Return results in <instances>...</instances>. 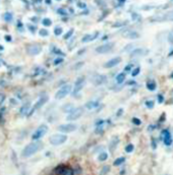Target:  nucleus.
I'll list each match as a JSON object with an SVG mask.
<instances>
[{
    "mask_svg": "<svg viewBox=\"0 0 173 175\" xmlns=\"http://www.w3.org/2000/svg\"><path fill=\"white\" fill-rule=\"evenodd\" d=\"M41 50H42V48L39 45H31L28 47V53L31 55H37L41 52Z\"/></svg>",
    "mask_w": 173,
    "mask_h": 175,
    "instance_id": "obj_13",
    "label": "nucleus"
},
{
    "mask_svg": "<svg viewBox=\"0 0 173 175\" xmlns=\"http://www.w3.org/2000/svg\"><path fill=\"white\" fill-rule=\"evenodd\" d=\"M131 67H133V65H130H130H126L125 68H124V70L125 71H130V69H131Z\"/></svg>",
    "mask_w": 173,
    "mask_h": 175,
    "instance_id": "obj_38",
    "label": "nucleus"
},
{
    "mask_svg": "<svg viewBox=\"0 0 173 175\" xmlns=\"http://www.w3.org/2000/svg\"><path fill=\"white\" fill-rule=\"evenodd\" d=\"M145 51L144 49H135V50L131 52V56H139V55H144Z\"/></svg>",
    "mask_w": 173,
    "mask_h": 175,
    "instance_id": "obj_22",
    "label": "nucleus"
},
{
    "mask_svg": "<svg viewBox=\"0 0 173 175\" xmlns=\"http://www.w3.org/2000/svg\"><path fill=\"white\" fill-rule=\"evenodd\" d=\"M48 34H49V33H48V31L47 30H41L40 31V35L41 36H42V37H47V36H48Z\"/></svg>",
    "mask_w": 173,
    "mask_h": 175,
    "instance_id": "obj_35",
    "label": "nucleus"
},
{
    "mask_svg": "<svg viewBox=\"0 0 173 175\" xmlns=\"http://www.w3.org/2000/svg\"><path fill=\"white\" fill-rule=\"evenodd\" d=\"M85 81H86L85 76H81V78L76 79V83H74V90H73V94L74 95L77 94V93H79L82 89V87L85 86Z\"/></svg>",
    "mask_w": 173,
    "mask_h": 175,
    "instance_id": "obj_9",
    "label": "nucleus"
},
{
    "mask_svg": "<svg viewBox=\"0 0 173 175\" xmlns=\"http://www.w3.org/2000/svg\"><path fill=\"white\" fill-rule=\"evenodd\" d=\"M122 113H123V109H122V108H120V109L117 111V116H121V114H122Z\"/></svg>",
    "mask_w": 173,
    "mask_h": 175,
    "instance_id": "obj_39",
    "label": "nucleus"
},
{
    "mask_svg": "<svg viewBox=\"0 0 173 175\" xmlns=\"http://www.w3.org/2000/svg\"><path fill=\"white\" fill-rule=\"evenodd\" d=\"M2 49H3V47H2V46H0V50H2Z\"/></svg>",
    "mask_w": 173,
    "mask_h": 175,
    "instance_id": "obj_48",
    "label": "nucleus"
},
{
    "mask_svg": "<svg viewBox=\"0 0 173 175\" xmlns=\"http://www.w3.org/2000/svg\"><path fill=\"white\" fill-rule=\"evenodd\" d=\"M152 146H153V149H156V148H157L156 141H155L154 138H152Z\"/></svg>",
    "mask_w": 173,
    "mask_h": 175,
    "instance_id": "obj_40",
    "label": "nucleus"
},
{
    "mask_svg": "<svg viewBox=\"0 0 173 175\" xmlns=\"http://www.w3.org/2000/svg\"><path fill=\"white\" fill-rule=\"evenodd\" d=\"M62 111L63 112H67V113H69V112H71L72 110L74 109V107H73V105L71 104V103H67V104H64L63 106H62Z\"/></svg>",
    "mask_w": 173,
    "mask_h": 175,
    "instance_id": "obj_18",
    "label": "nucleus"
},
{
    "mask_svg": "<svg viewBox=\"0 0 173 175\" xmlns=\"http://www.w3.org/2000/svg\"><path fill=\"white\" fill-rule=\"evenodd\" d=\"M124 162H125L124 157H119V158L115 159V161L113 162V165H114V166H120L121 164H123Z\"/></svg>",
    "mask_w": 173,
    "mask_h": 175,
    "instance_id": "obj_21",
    "label": "nucleus"
},
{
    "mask_svg": "<svg viewBox=\"0 0 173 175\" xmlns=\"http://www.w3.org/2000/svg\"><path fill=\"white\" fill-rule=\"evenodd\" d=\"M72 33H73V30H69L67 33L65 34V36H64V39H68V38H70L71 37V35H72Z\"/></svg>",
    "mask_w": 173,
    "mask_h": 175,
    "instance_id": "obj_34",
    "label": "nucleus"
},
{
    "mask_svg": "<svg viewBox=\"0 0 173 175\" xmlns=\"http://www.w3.org/2000/svg\"><path fill=\"white\" fill-rule=\"evenodd\" d=\"M57 129L59 131H61L62 133H70L77 129V125L73 124V123H65V124L59 125Z\"/></svg>",
    "mask_w": 173,
    "mask_h": 175,
    "instance_id": "obj_6",
    "label": "nucleus"
},
{
    "mask_svg": "<svg viewBox=\"0 0 173 175\" xmlns=\"http://www.w3.org/2000/svg\"><path fill=\"white\" fill-rule=\"evenodd\" d=\"M125 1V0H120V2H124Z\"/></svg>",
    "mask_w": 173,
    "mask_h": 175,
    "instance_id": "obj_49",
    "label": "nucleus"
},
{
    "mask_svg": "<svg viewBox=\"0 0 173 175\" xmlns=\"http://www.w3.org/2000/svg\"><path fill=\"white\" fill-rule=\"evenodd\" d=\"M113 47H114V44L113 43H107V44H104V45H101V46H99V47H97L96 52L99 54H105V53L110 52L113 49Z\"/></svg>",
    "mask_w": 173,
    "mask_h": 175,
    "instance_id": "obj_8",
    "label": "nucleus"
},
{
    "mask_svg": "<svg viewBox=\"0 0 173 175\" xmlns=\"http://www.w3.org/2000/svg\"><path fill=\"white\" fill-rule=\"evenodd\" d=\"M125 79H126V74L124 73H120L116 76V82H117V84H122L125 81Z\"/></svg>",
    "mask_w": 173,
    "mask_h": 175,
    "instance_id": "obj_20",
    "label": "nucleus"
},
{
    "mask_svg": "<svg viewBox=\"0 0 173 175\" xmlns=\"http://www.w3.org/2000/svg\"><path fill=\"white\" fill-rule=\"evenodd\" d=\"M124 37L128 38V39H138V38L139 37V34L135 32V31H128L127 33H125L124 34Z\"/></svg>",
    "mask_w": 173,
    "mask_h": 175,
    "instance_id": "obj_16",
    "label": "nucleus"
},
{
    "mask_svg": "<svg viewBox=\"0 0 173 175\" xmlns=\"http://www.w3.org/2000/svg\"><path fill=\"white\" fill-rule=\"evenodd\" d=\"M43 147L44 145L41 141H33V143L29 144V145H27L24 148V150L22 151V158H29V157L38 153L40 150H42Z\"/></svg>",
    "mask_w": 173,
    "mask_h": 175,
    "instance_id": "obj_1",
    "label": "nucleus"
},
{
    "mask_svg": "<svg viewBox=\"0 0 173 175\" xmlns=\"http://www.w3.org/2000/svg\"><path fill=\"white\" fill-rule=\"evenodd\" d=\"M42 24H43V25H45V27H50V25H52V22H51V19H44L42 20Z\"/></svg>",
    "mask_w": 173,
    "mask_h": 175,
    "instance_id": "obj_27",
    "label": "nucleus"
},
{
    "mask_svg": "<svg viewBox=\"0 0 173 175\" xmlns=\"http://www.w3.org/2000/svg\"><path fill=\"white\" fill-rule=\"evenodd\" d=\"M172 55H173V50L171 51V52L169 53V56H172Z\"/></svg>",
    "mask_w": 173,
    "mask_h": 175,
    "instance_id": "obj_46",
    "label": "nucleus"
},
{
    "mask_svg": "<svg viewBox=\"0 0 173 175\" xmlns=\"http://www.w3.org/2000/svg\"><path fill=\"white\" fill-rule=\"evenodd\" d=\"M5 40L10 41V40H11V37H10V36H5Z\"/></svg>",
    "mask_w": 173,
    "mask_h": 175,
    "instance_id": "obj_43",
    "label": "nucleus"
},
{
    "mask_svg": "<svg viewBox=\"0 0 173 175\" xmlns=\"http://www.w3.org/2000/svg\"><path fill=\"white\" fill-rule=\"evenodd\" d=\"M168 42L170 44H173V30L169 33V35H168Z\"/></svg>",
    "mask_w": 173,
    "mask_h": 175,
    "instance_id": "obj_32",
    "label": "nucleus"
},
{
    "mask_svg": "<svg viewBox=\"0 0 173 175\" xmlns=\"http://www.w3.org/2000/svg\"><path fill=\"white\" fill-rule=\"evenodd\" d=\"M121 62V58L120 57H114L112 59H110L109 61H107L105 64H104V67L105 68H112L114 66L118 65Z\"/></svg>",
    "mask_w": 173,
    "mask_h": 175,
    "instance_id": "obj_12",
    "label": "nucleus"
},
{
    "mask_svg": "<svg viewBox=\"0 0 173 175\" xmlns=\"http://www.w3.org/2000/svg\"><path fill=\"white\" fill-rule=\"evenodd\" d=\"M63 61V58H60V57H58L57 59H55V61H54V64L55 65H57V64H59V63H61Z\"/></svg>",
    "mask_w": 173,
    "mask_h": 175,
    "instance_id": "obj_37",
    "label": "nucleus"
},
{
    "mask_svg": "<svg viewBox=\"0 0 173 175\" xmlns=\"http://www.w3.org/2000/svg\"><path fill=\"white\" fill-rule=\"evenodd\" d=\"M4 19H5V20H6V22H10V20L12 19V15L7 12V13L4 14Z\"/></svg>",
    "mask_w": 173,
    "mask_h": 175,
    "instance_id": "obj_31",
    "label": "nucleus"
},
{
    "mask_svg": "<svg viewBox=\"0 0 173 175\" xmlns=\"http://www.w3.org/2000/svg\"><path fill=\"white\" fill-rule=\"evenodd\" d=\"M158 102H159V104H162V103L164 102L163 95H158Z\"/></svg>",
    "mask_w": 173,
    "mask_h": 175,
    "instance_id": "obj_36",
    "label": "nucleus"
},
{
    "mask_svg": "<svg viewBox=\"0 0 173 175\" xmlns=\"http://www.w3.org/2000/svg\"><path fill=\"white\" fill-rule=\"evenodd\" d=\"M46 3H47V4H51V0H46Z\"/></svg>",
    "mask_w": 173,
    "mask_h": 175,
    "instance_id": "obj_45",
    "label": "nucleus"
},
{
    "mask_svg": "<svg viewBox=\"0 0 173 175\" xmlns=\"http://www.w3.org/2000/svg\"><path fill=\"white\" fill-rule=\"evenodd\" d=\"M170 78H171V79H173V73H172L171 74H170Z\"/></svg>",
    "mask_w": 173,
    "mask_h": 175,
    "instance_id": "obj_47",
    "label": "nucleus"
},
{
    "mask_svg": "<svg viewBox=\"0 0 173 175\" xmlns=\"http://www.w3.org/2000/svg\"><path fill=\"white\" fill-rule=\"evenodd\" d=\"M30 109H31V103L30 102L25 103L24 106L20 108V114H22V116H25V115H27L28 113H29Z\"/></svg>",
    "mask_w": 173,
    "mask_h": 175,
    "instance_id": "obj_15",
    "label": "nucleus"
},
{
    "mask_svg": "<svg viewBox=\"0 0 173 175\" xmlns=\"http://www.w3.org/2000/svg\"><path fill=\"white\" fill-rule=\"evenodd\" d=\"M162 135H163V141H164V144L166 145L167 147L171 146L172 145V136H171V133L168 129H164L162 131Z\"/></svg>",
    "mask_w": 173,
    "mask_h": 175,
    "instance_id": "obj_11",
    "label": "nucleus"
},
{
    "mask_svg": "<svg viewBox=\"0 0 173 175\" xmlns=\"http://www.w3.org/2000/svg\"><path fill=\"white\" fill-rule=\"evenodd\" d=\"M82 114H84V108L76 107L71 112L68 113V115L66 116V120H68V121H74V120L81 118Z\"/></svg>",
    "mask_w": 173,
    "mask_h": 175,
    "instance_id": "obj_4",
    "label": "nucleus"
},
{
    "mask_svg": "<svg viewBox=\"0 0 173 175\" xmlns=\"http://www.w3.org/2000/svg\"><path fill=\"white\" fill-rule=\"evenodd\" d=\"M131 121H133V124H135V125H138V126H139V125H141V124H142V120L139 119V118H138V117H133V119H131Z\"/></svg>",
    "mask_w": 173,
    "mask_h": 175,
    "instance_id": "obj_29",
    "label": "nucleus"
},
{
    "mask_svg": "<svg viewBox=\"0 0 173 175\" xmlns=\"http://www.w3.org/2000/svg\"><path fill=\"white\" fill-rule=\"evenodd\" d=\"M95 36H92V35H86L84 38L82 39V42H84V43H87V42H90V41H92V40H94L95 39Z\"/></svg>",
    "mask_w": 173,
    "mask_h": 175,
    "instance_id": "obj_24",
    "label": "nucleus"
},
{
    "mask_svg": "<svg viewBox=\"0 0 173 175\" xmlns=\"http://www.w3.org/2000/svg\"><path fill=\"white\" fill-rule=\"evenodd\" d=\"M146 87H147V89H148L149 91H151V92H154L155 90L157 89V84L155 83V82L151 81V82H148V83H147Z\"/></svg>",
    "mask_w": 173,
    "mask_h": 175,
    "instance_id": "obj_19",
    "label": "nucleus"
},
{
    "mask_svg": "<svg viewBox=\"0 0 173 175\" xmlns=\"http://www.w3.org/2000/svg\"><path fill=\"white\" fill-rule=\"evenodd\" d=\"M155 128H156V126H155V125H150V126L148 127V129L149 130H153V129H155Z\"/></svg>",
    "mask_w": 173,
    "mask_h": 175,
    "instance_id": "obj_41",
    "label": "nucleus"
},
{
    "mask_svg": "<svg viewBox=\"0 0 173 175\" xmlns=\"http://www.w3.org/2000/svg\"><path fill=\"white\" fill-rule=\"evenodd\" d=\"M135 84H136V82H133V81L128 82V85H135Z\"/></svg>",
    "mask_w": 173,
    "mask_h": 175,
    "instance_id": "obj_44",
    "label": "nucleus"
},
{
    "mask_svg": "<svg viewBox=\"0 0 173 175\" xmlns=\"http://www.w3.org/2000/svg\"><path fill=\"white\" fill-rule=\"evenodd\" d=\"M58 12H59V13H60V14H65V13H66V12L64 11V10H62V9H61V8L58 10Z\"/></svg>",
    "mask_w": 173,
    "mask_h": 175,
    "instance_id": "obj_42",
    "label": "nucleus"
},
{
    "mask_svg": "<svg viewBox=\"0 0 173 175\" xmlns=\"http://www.w3.org/2000/svg\"><path fill=\"white\" fill-rule=\"evenodd\" d=\"M161 20H166V22H173V10L166 12L163 16H162Z\"/></svg>",
    "mask_w": 173,
    "mask_h": 175,
    "instance_id": "obj_17",
    "label": "nucleus"
},
{
    "mask_svg": "<svg viewBox=\"0 0 173 175\" xmlns=\"http://www.w3.org/2000/svg\"><path fill=\"white\" fill-rule=\"evenodd\" d=\"M109 171H110V166H104V167L102 168V170H101V175L107 174Z\"/></svg>",
    "mask_w": 173,
    "mask_h": 175,
    "instance_id": "obj_30",
    "label": "nucleus"
},
{
    "mask_svg": "<svg viewBox=\"0 0 173 175\" xmlns=\"http://www.w3.org/2000/svg\"><path fill=\"white\" fill-rule=\"evenodd\" d=\"M70 92H71V86L70 85H65V86L60 88L57 91V93L55 94V99H57V100L63 99V98L67 96Z\"/></svg>",
    "mask_w": 173,
    "mask_h": 175,
    "instance_id": "obj_5",
    "label": "nucleus"
},
{
    "mask_svg": "<svg viewBox=\"0 0 173 175\" xmlns=\"http://www.w3.org/2000/svg\"><path fill=\"white\" fill-rule=\"evenodd\" d=\"M47 131H48V126L46 124H42V125H40L37 129H36L34 131V133L32 135V140L33 141H39L41 138H43L44 135L47 133Z\"/></svg>",
    "mask_w": 173,
    "mask_h": 175,
    "instance_id": "obj_3",
    "label": "nucleus"
},
{
    "mask_svg": "<svg viewBox=\"0 0 173 175\" xmlns=\"http://www.w3.org/2000/svg\"><path fill=\"white\" fill-rule=\"evenodd\" d=\"M133 150H135V146H133V144H128V145L125 147L126 153H133Z\"/></svg>",
    "mask_w": 173,
    "mask_h": 175,
    "instance_id": "obj_25",
    "label": "nucleus"
},
{
    "mask_svg": "<svg viewBox=\"0 0 173 175\" xmlns=\"http://www.w3.org/2000/svg\"><path fill=\"white\" fill-rule=\"evenodd\" d=\"M108 159V154L106 153V152H102L101 154H99V156H98V160L100 162H104Z\"/></svg>",
    "mask_w": 173,
    "mask_h": 175,
    "instance_id": "obj_23",
    "label": "nucleus"
},
{
    "mask_svg": "<svg viewBox=\"0 0 173 175\" xmlns=\"http://www.w3.org/2000/svg\"><path fill=\"white\" fill-rule=\"evenodd\" d=\"M107 82V78L103 74H98V76H94L92 79V83L94 86H101V85L105 84Z\"/></svg>",
    "mask_w": 173,
    "mask_h": 175,
    "instance_id": "obj_10",
    "label": "nucleus"
},
{
    "mask_svg": "<svg viewBox=\"0 0 173 175\" xmlns=\"http://www.w3.org/2000/svg\"><path fill=\"white\" fill-rule=\"evenodd\" d=\"M146 106L149 108V109H152V108H154L155 106V102L154 101H152V100H148V101H146Z\"/></svg>",
    "mask_w": 173,
    "mask_h": 175,
    "instance_id": "obj_26",
    "label": "nucleus"
},
{
    "mask_svg": "<svg viewBox=\"0 0 173 175\" xmlns=\"http://www.w3.org/2000/svg\"><path fill=\"white\" fill-rule=\"evenodd\" d=\"M67 141V136L63 133H54L49 138V143L52 146H60Z\"/></svg>",
    "mask_w": 173,
    "mask_h": 175,
    "instance_id": "obj_2",
    "label": "nucleus"
},
{
    "mask_svg": "<svg viewBox=\"0 0 173 175\" xmlns=\"http://www.w3.org/2000/svg\"><path fill=\"white\" fill-rule=\"evenodd\" d=\"M54 33H55L56 36L61 35V34H62V29H61V28H56V29L54 30Z\"/></svg>",
    "mask_w": 173,
    "mask_h": 175,
    "instance_id": "obj_33",
    "label": "nucleus"
},
{
    "mask_svg": "<svg viewBox=\"0 0 173 175\" xmlns=\"http://www.w3.org/2000/svg\"><path fill=\"white\" fill-rule=\"evenodd\" d=\"M139 73H141V67H136L133 71H131V76H133V78H135V76H139Z\"/></svg>",
    "mask_w": 173,
    "mask_h": 175,
    "instance_id": "obj_28",
    "label": "nucleus"
},
{
    "mask_svg": "<svg viewBox=\"0 0 173 175\" xmlns=\"http://www.w3.org/2000/svg\"><path fill=\"white\" fill-rule=\"evenodd\" d=\"M47 102H48V96H43V97H41L40 99H39L38 101H37V103L35 104V106L33 107L32 111H31V112L29 113V116H31V115H32L33 113H34V112L36 111V110L40 109L41 107L44 106V105H45Z\"/></svg>",
    "mask_w": 173,
    "mask_h": 175,
    "instance_id": "obj_7",
    "label": "nucleus"
},
{
    "mask_svg": "<svg viewBox=\"0 0 173 175\" xmlns=\"http://www.w3.org/2000/svg\"><path fill=\"white\" fill-rule=\"evenodd\" d=\"M98 106H99V102H98V101H94V100L87 102V103H86V105H85V107H86L87 109H89V110L95 109V108H97Z\"/></svg>",
    "mask_w": 173,
    "mask_h": 175,
    "instance_id": "obj_14",
    "label": "nucleus"
}]
</instances>
